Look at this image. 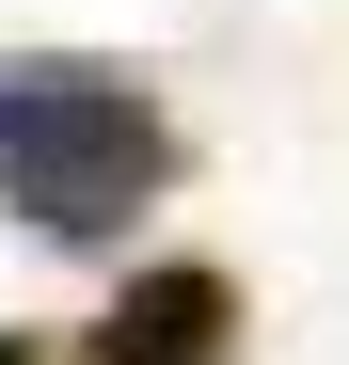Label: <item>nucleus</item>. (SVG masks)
<instances>
[{"label":"nucleus","instance_id":"obj_2","mask_svg":"<svg viewBox=\"0 0 349 365\" xmlns=\"http://www.w3.org/2000/svg\"><path fill=\"white\" fill-rule=\"evenodd\" d=\"M222 349H239V286L207 255H159L95 302V365H222Z\"/></svg>","mask_w":349,"mask_h":365},{"label":"nucleus","instance_id":"obj_3","mask_svg":"<svg viewBox=\"0 0 349 365\" xmlns=\"http://www.w3.org/2000/svg\"><path fill=\"white\" fill-rule=\"evenodd\" d=\"M0 365H48V334H0Z\"/></svg>","mask_w":349,"mask_h":365},{"label":"nucleus","instance_id":"obj_1","mask_svg":"<svg viewBox=\"0 0 349 365\" xmlns=\"http://www.w3.org/2000/svg\"><path fill=\"white\" fill-rule=\"evenodd\" d=\"M174 175V128L127 64H80V48H32L0 64V207H16L48 255H95L127 238Z\"/></svg>","mask_w":349,"mask_h":365}]
</instances>
